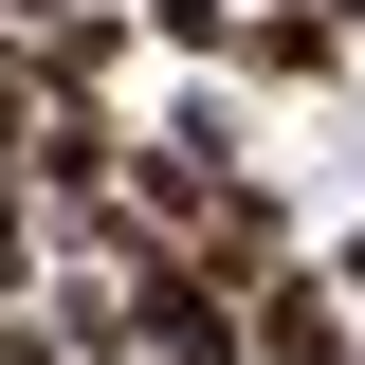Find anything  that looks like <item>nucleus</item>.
I'll use <instances>...</instances> for the list:
<instances>
[{
	"mask_svg": "<svg viewBox=\"0 0 365 365\" xmlns=\"http://www.w3.org/2000/svg\"><path fill=\"white\" fill-rule=\"evenodd\" d=\"M110 329H128V347H165V365H256L220 256H146V311H110Z\"/></svg>",
	"mask_w": 365,
	"mask_h": 365,
	"instance_id": "1",
	"label": "nucleus"
}]
</instances>
